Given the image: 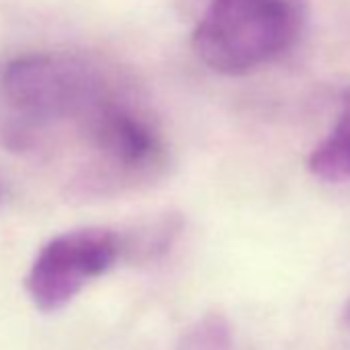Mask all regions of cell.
Here are the masks:
<instances>
[{"label": "cell", "instance_id": "obj_1", "mask_svg": "<svg viewBox=\"0 0 350 350\" xmlns=\"http://www.w3.org/2000/svg\"><path fill=\"white\" fill-rule=\"evenodd\" d=\"M111 85L95 62L70 52L9 58L0 64V142L31 159L52 154Z\"/></svg>", "mask_w": 350, "mask_h": 350}, {"label": "cell", "instance_id": "obj_2", "mask_svg": "<svg viewBox=\"0 0 350 350\" xmlns=\"http://www.w3.org/2000/svg\"><path fill=\"white\" fill-rule=\"evenodd\" d=\"M299 31V0H204L192 50L213 72L243 77L284 56Z\"/></svg>", "mask_w": 350, "mask_h": 350}, {"label": "cell", "instance_id": "obj_3", "mask_svg": "<svg viewBox=\"0 0 350 350\" xmlns=\"http://www.w3.org/2000/svg\"><path fill=\"white\" fill-rule=\"evenodd\" d=\"M77 136L89 157L83 171L85 186L146 180L167 157L157 126L113 85L91 107Z\"/></svg>", "mask_w": 350, "mask_h": 350}, {"label": "cell", "instance_id": "obj_4", "mask_svg": "<svg viewBox=\"0 0 350 350\" xmlns=\"http://www.w3.org/2000/svg\"><path fill=\"white\" fill-rule=\"evenodd\" d=\"M124 247V237L107 227H81L52 237L25 278L31 303L44 313L64 309L89 282L113 268Z\"/></svg>", "mask_w": 350, "mask_h": 350}, {"label": "cell", "instance_id": "obj_5", "mask_svg": "<svg viewBox=\"0 0 350 350\" xmlns=\"http://www.w3.org/2000/svg\"><path fill=\"white\" fill-rule=\"evenodd\" d=\"M307 169L327 184L350 182V89L340 99V111L329 134L311 150Z\"/></svg>", "mask_w": 350, "mask_h": 350}, {"label": "cell", "instance_id": "obj_6", "mask_svg": "<svg viewBox=\"0 0 350 350\" xmlns=\"http://www.w3.org/2000/svg\"><path fill=\"white\" fill-rule=\"evenodd\" d=\"M344 319H346V323L350 325V301L346 303V309H344Z\"/></svg>", "mask_w": 350, "mask_h": 350}, {"label": "cell", "instance_id": "obj_7", "mask_svg": "<svg viewBox=\"0 0 350 350\" xmlns=\"http://www.w3.org/2000/svg\"><path fill=\"white\" fill-rule=\"evenodd\" d=\"M0 202H3V184H0Z\"/></svg>", "mask_w": 350, "mask_h": 350}]
</instances>
